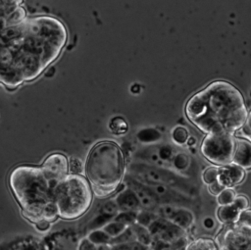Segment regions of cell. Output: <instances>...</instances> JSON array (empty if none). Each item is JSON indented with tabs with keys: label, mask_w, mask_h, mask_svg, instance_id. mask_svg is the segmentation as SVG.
Returning a JSON list of instances; mask_svg holds the SVG:
<instances>
[{
	"label": "cell",
	"mask_w": 251,
	"mask_h": 250,
	"mask_svg": "<svg viewBox=\"0 0 251 250\" xmlns=\"http://www.w3.org/2000/svg\"><path fill=\"white\" fill-rule=\"evenodd\" d=\"M67 37L65 25L54 17L25 20L21 35L0 49V61L14 66L25 81H30L59 57Z\"/></svg>",
	"instance_id": "cell-1"
},
{
	"label": "cell",
	"mask_w": 251,
	"mask_h": 250,
	"mask_svg": "<svg viewBox=\"0 0 251 250\" xmlns=\"http://www.w3.org/2000/svg\"><path fill=\"white\" fill-rule=\"evenodd\" d=\"M8 182L25 219L35 224L41 220L53 223L59 218L54 201L56 182L46 177L41 167L17 166L10 172Z\"/></svg>",
	"instance_id": "cell-2"
},
{
	"label": "cell",
	"mask_w": 251,
	"mask_h": 250,
	"mask_svg": "<svg viewBox=\"0 0 251 250\" xmlns=\"http://www.w3.org/2000/svg\"><path fill=\"white\" fill-rule=\"evenodd\" d=\"M85 173L91 189L98 197L116 192L126 176V164L121 147L113 141H101L88 153Z\"/></svg>",
	"instance_id": "cell-3"
},
{
	"label": "cell",
	"mask_w": 251,
	"mask_h": 250,
	"mask_svg": "<svg viewBox=\"0 0 251 250\" xmlns=\"http://www.w3.org/2000/svg\"><path fill=\"white\" fill-rule=\"evenodd\" d=\"M204 90L208 98L209 114L223 125L225 130L233 134L241 129L248 117L241 92L231 83L216 80Z\"/></svg>",
	"instance_id": "cell-4"
},
{
	"label": "cell",
	"mask_w": 251,
	"mask_h": 250,
	"mask_svg": "<svg viewBox=\"0 0 251 250\" xmlns=\"http://www.w3.org/2000/svg\"><path fill=\"white\" fill-rule=\"evenodd\" d=\"M54 201L59 218L75 220L81 217L92 202V189L80 175H68L54 186Z\"/></svg>",
	"instance_id": "cell-5"
},
{
	"label": "cell",
	"mask_w": 251,
	"mask_h": 250,
	"mask_svg": "<svg viewBox=\"0 0 251 250\" xmlns=\"http://www.w3.org/2000/svg\"><path fill=\"white\" fill-rule=\"evenodd\" d=\"M128 175L145 184H159L176 189L190 197L196 198L199 194V186L189 177L176 172L141 162H133L128 165Z\"/></svg>",
	"instance_id": "cell-6"
},
{
	"label": "cell",
	"mask_w": 251,
	"mask_h": 250,
	"mask_svg": "<svg viewBox=\"0 0 251 250\" xmlns=\"http://www.w3.org/2000/svg\"><path fill=\"white\" fill-rule=\"evenodd\" d=\"M234 136L226 131L206 134L200 151L205 159L217 167L231 164L234 150Z\"/></svg>",
	"instance_id": "cell-7"
},
{
	"label": "cell",
	"mask_w": 251,
	"mask_h": 250,
	"mask_svg": "<svg viewBox=\"0 0 251 250\" xmlns=\"http://www.w3.org/2000/svg\"><path fill=\"white\" fill-rule=\"evenodd\" d=\"M158 217L170 221L176 226L187 231L194 224L195 215L193 211L183 207L173 205H159L154 211Z\"/></svg>",
	"instance_id": "cell-8"
},
{
	"label": "cell",
	"mask_w": 251,
	"mask_h": 250,
	"mask_svg": "<svg viewBox=\"0 0 251 250\" xmlns=\"http://www.w3.org/2000/svg\"><path fill=\"white\" fill-rule=\"evenodd\" d=\"M124 180L125 184L130 188L138 198L142 209L154 212L160 205L156 194L153 192L149 185L140 182L139 180L130 176L128 174L126 175Z\"/></svg>",
	"instance_id": "cell-9"
},
{
	"label": "cell",
	"mask_w": 251,
	"mask_h": 250,
	"mask_svg": "<svg viewBox=\"0 0 251 250\" xmlns=\"http://www.w3.org/2000/svg\"><path fill=\"white\" fill-rule=\"evenodd\" d=\"M41 169L48 179L57 182L69 175V160L62 153H52L44 160Z\"/></svg>",
	"instance_id": "cell-10"
},
{
	"label": "cell",
	"mask_w": 251,
	"mask_h": 250,
	"mask_svg": "<svg viewBox=\"0 0 251 250\" xmlns=\"http://www.w3.org/2000/svg\"><path fill=\"white\" fill-rule=\"evenodd\" d=\"M185 114L187 119L194 125L209 115L208 98L204 89L195 93L188 99L185 105Z\"/></svg>",
	"instance_id": "cell-11"
},
{
	"label": "cell",
	"mask_w": 251,
	"mask_h": 250,
	"mask_svg": "<svg viewBox=\"0 0 251 250\" xmlns=\"http://www.w3.org/2000/svg\"><path fill=\"white\" fill-rule=\"evenodd\" d=\"M244 176L245 171L234 164L219 167L218 181L225 188H232L239 184L244 179Z\"/></svg>",
	"instance_id": "cell-12"
},
{
	"label": "cell",
	"mask_w": 251,
	"mask_h": 250,
	"mask_svg": "<svg viewBox=\"0 0 251 250\" xmlns=\"http://www.w3.org/2000/svg\"><path fill=\"white\" fill-rule=\"evenodd\" d=\"M231 164L243 170L251 169V141L244 138H234V150Z\"/></svg>",
	"instance_id": "cell-13"
},
{
	"label": "cell",
	"mask_w": 251,
	"mask_h": 250,
	"mask_svg": "<svg viewBox=\"0 0 251 250\" xmlns=\"http://www.w3.org/2000/svg\"><path fill=\"white\" fill-rule=\"evenodd\" d=\"M24 81L23 75L14 66L7 62L0 61V83H2L8 90L13 91Z\"/></svg>",
	"instance_id": "cell-14"
},
{
	"label": "cell",
	"mask_w": 251,
	"mask_h": 250,
	"mask_svg": "<svg viewBox=\"0 0 251 250\" xmlns=\"http://www.w3.org/2000/svg\"><path fill=\"white\" fill-rule=\"evenodd\" d=\"M120 212H139L142 208L134 192L126 184L115 197Z\"/></svg>",
	"instance_id": "cell-15"
},
{
	"label": "cell",
	"mask_w": 251,
	"mask_h": 250,
	"mask_svg": "<svg viewBox=\"0 0 251 250\" xmlns=\"http://www.w3.org/2000/svg\"><path fill=\"white\" fill-rule=\"evenodd\" d=\"M191 158L187 153L183 151H176V153L175 154L171 161L170 169L176 172L179 175L189 177L188 170L191 167Z\"/></svg>",
	"instance_id": "cell-16"
},
{
	"label": "cell",
	"mask_w": 251,
	"mask_h": 250,
	"mask_svg": "<svg viewBox=\"0 0 251 250\" xmlns=\"http://www.w3.org/2000/svg\"><path fill=\"white\" fill-rule=\"evenodd\" d=\"M240 213L232 204L219 206L217 209V218L224 225H231L238 222Z\"/></svg>",
	"instance_id": "cell-17"
},
{
	"label": "cell",
	"mask_w": 251,
	"mask_h": 250,
	"mask_svg": "<svg viewBox=\"0 0 251 250\" xmlns=\"http://www.w3.org/2000/svg\"><path fill=\"white\" fill-rule=\"evenodd\" d=\"M136 138L143 144H154L162 139V133L155 127H144L137 132Z\"/></svg>",
	"instance_id": "cell-18"
},
{
	"label": "cell",
	"mask_w": 251,
	"mask_h": 250,
	"mask_svg": "<svg viewBox=\"0 0 251 250\" xmlns=\"http://www.w3.org/2000/svg\"><path fill=\"white\" fill-rule=\"evenodd\" d=\"M134 232V235H135V240L142 244L143 246L147 247L149 246L150 244H152L153 242V236L151 235L150 231L148 230L147 227H144L138 224H134L130 226Z\"/></svg>",
	"instance_id": "cell-19"
},
{
	"label": "cell",
	"mask_w": 251,
	"mask_h": 250,
	"mask_svg": "<svg viewBox=\"0 0 251 250\" xmlns=\"http://www.w3.org/2000/svg\"><path fill=\"white\" fill-rule=\"evenodd\" d=\"M108 126L111 132L118 136L126 134L128 129L127 122L121 116H115L111 118V120L109 121Z\"/></svg>",
	"instance_id": "cell-20"
},
{
	"label": "cell",
	"mask_w": 251,
	"mask_h": 250,
	"mask_svg": "<svg viewBox=\"0 0 251 250\" xmlns=\"http://www.w3.org/2000/svg\"><path fill=\"white\" fill-rule=\"evenodd\" d=\"M157 153L160 160L165 165V167L170 169L171 161L175 156V154L176 153L175 147L170 144H162L160 146H157Z\"/></svg>",
	"instance_id": "cell-21"
},
{
	"label": "cell",
	"mask_w": 251,
	"mask_h": 250,
	"mask_svg": "<svg viewBox=\"0 0 251 250\" xmlns=\"http://www.w3.org/2000/svg\"><path fill=\"white\" fill-rule=\"evenodd\" d=\"M128 226L125 225L124 224L122 223H119L115 220L109 222L108 224H106L103 227H102V230L105 231L112 239L113 238H116L118 237L119 235H121Z\"/></svg>",
	"instance_id": "cell-22"
},
{
	"label": "cell",
	"mask_w": 251,
	"mask_h": 250,
	"mask_svg": "<svg viewBox=\"0 0 251 250\" xmlns=\"http://www.w3.org/2000/svg\"><path fill=\"white\" fill-rule=\"evenodd\" d=\"M87 240L91 244H94L97 246H102V245H106V244L110 243L112 238L102 229H95L89 233Z\"/></svg>",
	"instance_id": "cell-23"
},
{
	"label": "cell",
	"mask_w": 251,
	"mask_h": 250,
	"mask_svg": "<svg viewBox=\"0 0 251 250\" xmlns=\"http://www.w3.org/2000/svg\"><path fill=\"white\" fill-rule=\"evenodd\" d=\"M172 139L176 145H183L187 143L189 136L188 129L183 125H176L172 130Z\"/></svg>",
	"instance_id": "cell-24"
},
{
	"label": "cell",
	"mask_w": 251,
	"mask_h": 250,
	"mask_svg": "<svg viewBox=\"0 0 251 250\" xmlns=\"http://www.w3.org/2000/svg\"><path fill=\"white\" fill-rule=\"evenodd\" d=\"M157 218H158V216H157V214L155 212L141 209L137 213L136 224H138V225H142L144 227H148Z\"/></svg>",
	"instance_id": "cell-25"
},
{
	"label": "cell",
	"mask_w": 251,
	"mask_h": 250,
	"mask_svg": "<svg viewBox=\"0 0 251 250\" xmlns=\"http://www.w3.org/2000/svg\"><path fill=\"white\" fill-rule=\"evenodd\" d=\"M236 192L233 190V188H225L218 196H217V202L219 206H226L232 204L233 200L236 197Z\"/></svg>",
	"instance_id": "cell-26"
},
{
	"label": "cell",
	"mask_w": 251,
	"mask_h": 250,
	"mask_svg": "<svg viewBox=\"0 0 251 250\" xmlns=\"http://www.w3.org/2000/svg\"><path fill=\"white\" fill-rule=\"evenodd\" d=\"M119 213H120V210H119V207H118L117 203L115 202V200L106 201L105 203L102 204V206L100 208V214H103L113 220Z\"/></svg>",
	"instance_id": "cell-27"
},
{
	"label": "cell",
	"mask_w": 251,
	"mask_h": 250,
	"mask_svg": "<svg viewBox=\"0 0 251 250\" xmlns=\"http://www.w3.org/2000/svg\"><path fill=\"white\" fill-rule=\"evenodd\" d=\"M218 175H219V167H209L203 171L201 175V179L208 186L211 183L218 180Z\"/></svg>",
	"instance_id": "cell-28"
},
{
	"label": "cell",
	"mask_w": 251,
	"mask_h": 250,
	"mask_svg": "<svg viewBox=\"0 0 251 250\" xmlns=\"http://www.w3.org/2000/svg\"><path fill=\"white\" fill-rule=\"evenodd\" d=\"M138 213V212H137ZM136 212H120L114 220L124 224L126 226H131L136 223V217H137Z\"/></svg>",
	"instance_id": "cell-29"
},
{
	"label": "cell",
	"mask_w": 251,
	"mask_h": 250,
	"mask_svg": "<svg viewBox=\"0 0 251 250\" xmlns=\"http://www.w3.org/2000/svg\"><path fill=\"white\" fill-rule=\"evenodd\" d=\"M111 218L103 215V214H99L96 218H94L92 220V222L89 224V228L92 230L95 229H102V227L108 224L109 222H111Z\"/></svg>",
	"instance_id": "cell-30"
},
{
	"label": "cell",
	"mask_w": 251,
	"mask_h": 250,
	"mask_svg": "<svg viewBox=\"0 0 251 250\" xmlns=\"http://www.w3.org/2000/svg\"><path fill=\"white\" fill-rule=\"evenodd\" d=\"M83 163L77 157H72L69 161V171L72 175H80L83 171Z\"/></svg>",
	"instance_id": "cell-31"
},
{
	"label": "cell",
	"mask_w": 251,
	"mask_h": 250,
	"mask_svg": "<svg viewBox=\"0 0 251 250\" xmlns=\"http://www.w3.org/2000/svg\"><path fill=\"white\" fill-rule=\"evenodd\" d=\"M232 205L239 211V212H243L245 210L248 209L249 207V199L243 195V194H239L236 195L235 199L232 202Z\"/></svg>",
	"instance_id": "cell-32"
},
{
	"label": "cell",
	"mask_w": 251,
	"mask_h": 250,
	"mask_svg": "<svg viewBox=\"0 0 251 250\" xmlns=\"http://www.w3.org/2000/svg\"><path fill=\"white\" fill-rule=\"evenodd\" d=\"M237 223H239L241 225H244L251 226V210L247 209V210L241 212Z\"/></svg>",
	"instance_id": "cell-33"
},
{
	"label": "cell",
	"mask_w": 251,
	"mask_h": 250,
	"mask_svg": "<svg viewBox=\"0 0 251 250\" xmlns=\"http://www.w3.org/2000/svg\"><path fill=\"white\" fill-rule=\"evenodd\" d=\"M225 189V187L217 180V181H215V182H213V183H211L210 185H208V191H209V193L210 194H212V195H214V196H218L223 190Z\"/></svg>",
	"instance_id": "cell-34"
},
{
	"label": "cell",
	"mask_w": 251,
	"mask_h": 250,
	"mask_svg": "<svg viewBox=\"0 0 251 250\" xmlns=\"http://www.w3.org/2000/svg\"><path fill=\"white\" fill-rule=\"evenodd\" d=\"M242 130H244L245 134H247L251 138V112L248 113V117H247L244 126L242 127Z\"/></svg>",
	"instance_id": "cell-35"
},
{
	"label": "cell",
	"mask_w": 251,
	"mask_h": 250,
	"mask_svg": "<svg viewBox=\"0 0 251 250\" xmlns=\"http://www.w3.org/2000/svg\"><path fill=\"white\" fill-rule=\"evenodd\" d=\"M35 226H36V228H37L38 230H40V231H45V230H47V229L49 228L50 223L47 222V221H45V220H41V221L35 223Z\"/></svg>",
	"instance_id": "cell-36"
},
{
	"label": "cell",
	"mask_w": 251,
	"mask_h": 250,
	"mask_svg": "<svg viewBox=\"0 0 251 250\" xmlns=\"http://www.w3.org/2000/svg\"><path fill=\"white\" fill-rule=\"evenodd\" d=\"M203 224L206 228H212V227H214V225H215L214 221L211 218H206Z\"/></svg>",
	"instance_id": "cell-37"
},
{
	"label": "cell",
	"mask_w": 251,
	"mask_h": 250,
	"mask_svg": "<svg viewBox=\"0 0 251 250\" xmlns=\"http://www.w3.org/2000/svg\"><path fill=\"white\" fill-rule=\"evenodd\" d=\"M195 142H196L195 138H194V137H192V136H190V137L188 138V140H187V143H186V144H187L188 146H190V147H191V146H193V145L195 144Z\"/></svg>",
	"instance_id": "cell-38"
}]
</instances>
